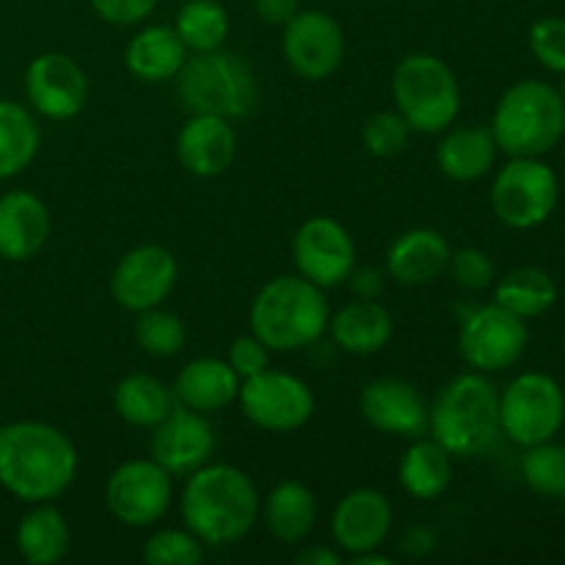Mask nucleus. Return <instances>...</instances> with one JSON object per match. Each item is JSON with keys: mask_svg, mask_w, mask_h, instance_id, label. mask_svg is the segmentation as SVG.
I'll return each mask as SVG.
<instances>
[{"mask_svg": "<svg viewBox=\"0 0 565 565\" xmlns=\"http://www.w3.org/2000/svg\"><path fill=\"white\" fill-rule=\"evenodd\" d=\"M77 450L47 423H9L0 428V486L28 505L53 502L75 483Z\"/></svg>", "mask_w": 565, "mask_h": 565, "instance_id": "nucleus-1", "label": "nucleus"}, {"mask_svg": "<svg viewBox=\"0 0 565 565\" xmlns=\"http://www.w3.org/2000/svg\"><path fill=\"white\" fill-rule=\"evenodd\" d=\"M527 348V326L522 318L489 303L463 318L458 331V351L478 373H500L522 359Z\"/></svg>", "mask_w": 565, "mask_h": 565, "instance_id": "nucleus-12", "label": "nucleus"}, {"mask_svg": "<svg viewBox=\"0 0 565 565\" xmlns=\"http://www.w3.org/2000/svg\"><path fill=\"white\" fill-rule=\"evenodd\" d=\"M25 94L31 108L47 119H72L86 105L88 81L70 55L42 53L28 64Z\"/></svg>", "mask_w": 565, "mask_h": 565, "instance_id": "nucleus-17", "label": "nucleus"}, {"mask_svg": "<svg viewBox=\"0 0 565 565\" xmlns=\"http://www.w3.org/2000/svg\"><path fill=\"white\" fill-rule=\"evenodd\" d=\"M114 408L127 425L154 428L174 408V392L154 375L132 373L116 384Z\"/></svg>", "mask_w": 565, "mask_h": 565, "instance_id": "nucleus-30", "label": "nucleus"}, {"mask_svg": "<svg viewBox=\"0 0 565 565\" xmlns=\"http://www.w3.org/2000/svg\"><path fill=\"white\" fill-rule=\"evenodd\" d=\"M248 326L268 351H301L329 329V303L323 290L303 276H276L254 296Z\"/></svg>", "mask_w": 565, "mask_h": 565, "instance_id": "nucleus-3", "label": "nucleus"}, {"mask_svg": "<svg viewBox=\"0 0 565 565\" xmlns=\"http://www.w3.org/2000/svg\"><path fill=\"white\" fill-rule=\"evenodd\" d=\"M401 486L414 500H436L447 491L452 478V456L434 439H414L401 458Z\"/></svg>", "mask_w": 565, "mask_h": 565, "instance_id": "nucleus-29", "label": "nucleus"}, {"mask_svg": "<svg viewBox=\"0 0 565 565\" xmlns=\"http://www.w3.org/2000/svg\"><path fill=\"white\" fill-rule=\"evenodd\" d=\"M497 149L511 158H541L565 136L561 92L541 81H522L500 97L491 119Z\"/></svg>", "mask_w": 565, "mask_h": 565, "instance_id": "nucleus-5", "label": "nucleus"}, {"mask_svg": "<svg viewBox=\"0 0 565 565\" xmlns=\"http://www.w3.org/2000/svg\"><path fill=\"white\" fill-rule=\"evenodd\" d=\"M177 94L191 114L243 119L257 105V81L241 55L226 50L196 53L177 75Z\"/></svg>", "mask_w": 565, "mask_h": 565, "instance_id": "nucleus-6", "label": "nucleus"}, {"mask_svg": "<svg viewBox=\"0 0 565 565\" xmlns=\"http://www.w3.org/2000/svg\"><path fill=\"white\" fill-rule=\"evenodd\" d=\"M353 565H390V557L379 555V552H362V555H353Z\"/></svg>", "mask_w": 565, "mask_h": 565, "instance_id": "nucleus-46", "label": "nucleus"}, {"mask_svg": "<svg viewBox=\"0 0 565 565\" xmlns=\"http://www.w3.org/2000/svg\"><path fill=\"white\" fill-rule=\"evenodd\" d=\"M430 439L450 456H483L502 434L500 395L483 373H463L452 379L430 406Z\"/></svg>", "mask_w": 565, "mask_h": 565, "instance_id": "nucleus-4", "label": "nucleus"}, {"mask_svg": "<svg viewBox=\"0 0 565 565\" xmlns=\"http://www.w3.org/2000/svg\"><path fill=\"white\" fill-rule=\"evenodd\" d=\"M522 478L535 494L565 497V447L552 441L527 447L522 458Z\"/></svg>", "mask_w": 565, "mask_h": 565, "instance_id": "nucleus-35", "label": "nucleus"}, {"mask_svg": "<svg viewBox=\"0 0 565 565\" xmlns=\"http://www.w3.org/2000/svg\"><path fill=\"white\" fill-rule=\"evenodd\" d=\"M188 61V47L174 28L152 25L138 31L125 50V64L130 75L143 83H163L180 75Z\"/></svg>", "mask_w": 565, "mask_h": 565, "instance_id": "nucleus-25", "label": "nucleus"}, {"mask_svg": "<svg viewBox=\"0 0 565 565\" xmlns=\"http://www.w3.org/2000/svg\"><path fill=\"white\" fill-rule=\"evenodd\" d=\"M92 9L114 25H136L147 20L149 11L158 6V0H88Z\"/></svg>", "mask_w": 565, "mask_h": 565, "instance_id": "nucleus-41", "label": "nucleus"}, {"mask_svg": "<svg viewBox=\"0 0 565 565\" xmlns=\"http://www.w3.org/2000/svg\"><path fill=\"white\" fill-rule=\"evenodd\" d=\"M447 270H450V279L456 281L461 290L480 292L486 287L494 285L497 268L491 263V257L480 248H458V252H450V263H447Z\"/></svg>", "mask_w": 565, "mask_h": 565, "instance_id": "nucleus-38", "label": "nucleus"}, {"mask_svg": "<svg viewBox=\"0 0 565 565\" xmlns=\"http://www.w3.org/2000/svg\"><path fill=\"white\" fill-rule=\"evenodd\" d=\"M348 285H351V292L356 298L373 301L384 292V274L375 268H353L351 276H348Z\"/></svg>", "mask_w": 565, "mask_h": 565, "instance_id": "nucleus-42", "label": "nucleus"}, {"mask_svg": "<svg viewBox=\"0 0 565 565\" xmlns=\"http://www.w3.org/2000/svg\"><path fill=\"white\" fill-rule=\"evenodd\" d=\"M392 97L412 132L425 136L447 130L461 110V88L456 75L445 61L430 53L406 55L395 66Z\"/></svg>", "mask_w": 565, "mask_h": 565, "instance_id": "nucleus-7", "label": "nucleus"}, {"mask_svg": "<svg viewBox=\"0 0 565 565\" xmlns=\"http://www.w3.org/2000/svg\"><path fill=\"white\" fill-rule=\"evenodd\" d=\"M17 552L31 565H53L64 561L70 552V527L58 508L39 502L31 513L17 524Z\"/></svg>", "mask_w": 565, "mask_h": 565, "instance_id": "nucleus-28", "label": "nucleus"}, {"mask_svg": "<svg viewBox=\"0 0 565 565\" xmlns=\"http://www.w3.org/2000/svg\"><path fill=\"white\" fill-rule=\"evenodd\" d=\"M39 152V125L28 108L0 99V180L17 177Z\"/></svg>", "mask_w": 565, "mask_h": 565, "instance_id": "nucleus-32", "label": "nucleus"}, {"mask_svg": "<svg viewBox=\"0 0 565 565\" xmlns=\"http://www.w3.org/2000/svg\"><path fill=\"white\" fill-rule=\"evenodd\" d=\"M259 20L268 25H287L298 14V0H252Z\"/></svg>", "mask_w": 565, "mask_h": 565, "instance_id": "nucleus-43", "label": "nucleus"}, {"mask_svg": "<svg viewBox=\"0 0 565 565\" xmlns=\"http://www.w3.org/2000/svg\"><path fill=\"white\" fill-rule=\"evenodd\" d=\"M141 557L149 565H199L204 544L191 530H160L143 544Z\"/></svg>", "mask_w": 565, "mask_h": 565, "instance_id": "nucleus-36", "label": "nucleus"}, {"mask_svg": "<svg viewBox=\"0 0 565 565\" xmlns=\"http://www.w3.org/2000/svg\"><path fill=\"white\" fill-rule=\"evenodd\" d=\"M177 36L193 53H210L226 42L230 17L218 0H188L174 22Z\"/></svg>", "mask_w": 565, "mask_h": 565, "instance_id": "nucleus-33", "label": "nucleus"}, {"mask_svg": "<svg viewBox=\"0 0 565 565\" xmlns=\"http://www.w3.org/2000/svg\"><path fill=\"white\" fill-rule=\"evenodd\" d=\"M565 419V397L555 379L524 373L500 397L502 434L522 447L550 441Z\"/></svg>", "mask_w": 565, "mask_h": 565, "instance_id": "nucleus-8", "label": "nucleus"}, {"mask_svg": "<svg viewBox=\"0 0 565 565\" xmlns=\"http://www.w3.org/2000/svg\"><path fill=\"white\" fill-rule=\"evenodd\" d=\"M265 527L281 544H301L318 522V500L301 480H285L268 494L263 505Z\"/></svg>", "mask_w": 565, "mask_h": 565, "instance_id": "nucleus-26", "label": "nucleus"}, {"mask_svg": "<svg viewBox=\"0 0 565 565\" xmlns=\"http://www.w3.org/2000/svg\"><path fill=\"white\" fill-rule=\"evenodd\" d=\"M149 452H152V461H158L171 478H188L213 458V425L202 412L174 406L152 428Z\"/></svg>", "mask_w": 565, "mask_h": 565, "instance_id": "nucleus-16", "label": "nucleus"}, {"mask_svg": "<svg viewBox=\"0 0 565 565\" xmlns=\"http://www.w3.org/2000/svg\"><path fill=\"white\" fill-rule=\"evenodd\" d=\"M497 160V141L486 127H458L450 130L436 147V163L441 174L456 182H475Z\"/></svg>", "mask_w": 565, "mask_h": 565, "instance_id": "nucleus-27", "label": "nucleus"}, {"mask_svg": "<svg viewBox=\"0 0 565 565\" xmlns=\"http://www.w3.org/2000/svg\"><path fill=\"white\" fill-rule=\"evenodd\" d=\"M177 285V259L169 248L147 243L119 259L110 276V292L127 312L160 307Z\"/></svg>", "mask_w": 565, "mask_h": 565, "instance_id": "nucleus-15", "label": "nucleus"}, {"mask_svg": "<svg viewBox=\"0 0 565 565\" xmlns=\"http://www.w3.org/2000/svg\"><path fill=\"white\" fill-rule=\"evenodd\" d=\"M185 527L204 546H230L246 539L259 519L254 480L230 463H204L188 475L180 500Z\"/></svg>", "mask_w": 565, "mask_h": 565, "instance_id": "nucleus-2", "label": "nucleus"}, {"mask_svg": "<svg viewBox=\"0 0 565 565\" xmlns=\"http://www.w3.org/2000/svg\"><path fill=\"white\" fill-rule=\"evenodd\" d=\"M412 127L397 110H381L362 127V143L373 158H395L408 147Z\"/></svg>", "mask_w": 565, "mask_h": 565, "instance_id": "nucleus-37", "label": "nucleus"}, {"mask_svg": "<svg viewBox=\"0 0 565 565\" xmlns=\"http://www.w3.org/2000/svg\"><path fill=\"white\" fill-rule=\"evenodd\" d=\"M292 263L298 276L318 285L320 290L345 285L356 268V246L345 226L326 215L303 221L292 237Z\"/></svg>", "mask_w": 565, "mask_h": 565, "instance_id": "nucleus-13", "label": "nucleus"}, {"mask_svg": "<svg viewBox=\"0 0 565 565\" xmlns=\"http://www.w3.org/2000/svg\"><path fill=\"white\" fill-rule=\"evenodd\" d=\"M237 403L248 423L270 434L303 428L315 414L312 390L298 375L270 367L241 381Z\"/></svg>", "mask_w": 565, "mask_h": 565, "instance_id": "nucleus-10", "label": "nucleus"}, {"mask_svg": "<svg viewBox=\"0 0 565 565\" xmlns=\"http://www.w3.org/2000/svg\"><path fill=\"white\" fill-rule=\"evenodd\" d=\"M171 475L152 458L119 463L105 483V505L127 527H149L171 508Z\"/></svg>", "mask_w": 565, "mask_h": 565, "instance_id": "nucleus-11", "label": "nucleus"}, {"mask_svg": "<svg viewBox=\"0 0 565 565\" xmlns=\"http://www.w3.org/2000/svg\"><path fill=\"white\" fill-rule=\"evenodd\" d=\"M530 47L535 58L552 72H565V20L544 17L530 28Z\"/></svg>", "mask_w": 565, "mask_h": 565, "instance_id": "nucleus-39", "label": "nucleus"}, {"mask_svg": "<svg viewBox=\"0 0 565 565\" xmlns=\"http://www.w3.org/2000/svg\"><path fill=\"white\" fill-rule=\"evenodd\" d=\"M450 263V243L436 230H408L386 252V274L406 287L430 285Z\"/></svg>", "mask_w": 565, "mask_h": 565, "instance_id": "nucleus-22", "label": "nucleus"}, {"mask_svg": "<svg viewBox=\"0 0 565 565\" xmlns=\"http://www.w3.org/2000/svg\"><path fill=\"white\" fill-rule=\"evenodd\" d=\"M296 563L298 565H340L342 555L340 552L326 550V546H309V550H303L301 555L296 557Z\"/></svg>", "mask_w": 565, "mask_h": 565, "instance_id": "nucleus-45", "label": "nucleus"}, {"mask_svg": "<svg viewBox=\"0 0 565 565\" xmlns=\"http://www.w3.org/2000/svg\"><path fill=\"white\" fill-rule=\"evenodd\" d=\"M174 401L193 412H221L232 406L241 392V375L230 367L226 359L202 356L188 362L174 381Z\"/></svg>", "mask_w": 565, "mask_h": 565, "instance_id": "nucleus-23", "label": "nucleus"}, {"mask_svg": "<svg viewBox=\"0 0 565 565\" xmlns=\"http://www.w3.org/2000/svg\"><path fill=\"white\" fill-rule=\"evenodd\" d=\"M557 301V285L546 270L533 268H516L497 285L494 303L502 309L513 312L516 318H539V315L550 312Z\"/></svg>", "mask_w": 565, "mask_h": 565, "instance_id": "nucleus-31", "label": "nucleus"}, {"mask_svg": "<svg viewBox=\"0 0 565 565\" xmlns=\"http://www.w3.org/2000/svg\"><path fill=\"white\" fill-rule=\"evenodd\" d=\"M281 50L296 75L303 81H323L340 70L345 58V36L340 22L326 11H298L285 25Z\"/></svg>", "mask_w": 565, "mask_h": 565, "instance_id": "nucleus-14", "label": "nucleus"}, {"mask_svg": "<svg viewBox=\"0 0 565 565\" xmlns=\"http://www.w3.org/2000/svg\"><path fill=\"white\" fill-rule=\"evenodd\" d=\"M359 412L364 423L381 434L403 436V439H419L428 434L430 408L408 381L375 379L364 384L359 395Z\"/></svg>", "mask_w": 565, "mask_h": 565, "instance_id": "nucleus-18", "label": "nucleus"}, {"mask_svg": "<svg viewBox=\"0 0 565 565\" xmlns=\"http://www.w3.org/2000/svg\"><path fill=\"white\" fill-rule=\"evenodd\" d=\"M331 340L340 351L353 353V356H370L390 345L392 334H395V323H392L390 309L381 307L379 301H356L345 303L334 318H329Z\"/></svg>", "mask_w": 565, "mask_h": 565, "instance_id": "nucleus-24", "label": "nucleus"}, {"mask_svg": "<svg viewBox=\"0 0 565 565\" xmlns=\"http://www.w3.org/2000/svg\"><path fill=\"white\" fill-rule=\"evenodd\" d=\"M226 362H230V367L241 375V381L252 379V375L263 373V370L268 367V348H265L254 334L237 337V340H232Z\"/></svg>", "mask_w": 565, "mask_h": 565, "instance_id": "nucleus-40", "label": "nucleus"}, {"mask_svg": "<svg viewBox=\"0 0 565 565\" xmlns=\"http://www.w3.org/2000/svg\"><path fill=\"white\" fill-rule=\"evenodd\" d=\"M392 502L375 489H356L337 502L331 513V535L340 552L362 555L384 546L392 533Z\"/></svg>", "mask_w": 565, "mask_h": 565, "instance_id": "nucleus-19", "label": "nucleus"}, {"mask_svg": "<svg viewBox=\"0 0 565 565\" xmlns=\"http://www.w3.org/2000/svg\"><path fill=\"white\" fill-rule=\"evenodd\" d=\"M177 154L193 177L210 180V177L224 174L237 154L235 127L221 116L191 114L177 136Z\"/></svg>", "mask_w": 565, "mask_h": 565, "instance_id": "nucleus-20", "label": "nucleus"}, {"mask_svg": "<svg viewBox=\"0 0 565 565\" xmlns=\"http://www.w3.org/2000/svg\"><path fill=\"white\" fill-rule=\"evenodd\" d=\"M136 340L143 353L154 359H169L185 348L188 331L185 323L174 312L154 307L147 312H138L136 320Z\"/></svg>", "mask_w": 565, "mask_h": 565, "instance_id": "nucleus-34", "label": "nucleus"}, {"mask_svg": "<svg viewBox=\"0 0 565 565\" xmlns=\"http://www.w3.org/2000/svg\"><path fill=\"white\" fill-rule=\"evenodd\" d=\"M561 97H563V103H565V86H563V92H561Z\"/></svg>", "mask_w": 565, "mask_h": 565, "instance_id": "nucleus-47", "label": "nucleus"}, {"mask_svg": "<svg viewBox=\"0 0 565 565\" xmlns=\"http://www.w3.org/2000/svg\"><path fill=\"white\" fill-rule=\"evenodd\" d=\"M555 204L557 177L539 158H513L491 188V207L511 230H533L544 224Z\"/></svg>", "mask_w": 565, "mask_h": 565, "instance_id": "nucleus-9", "label": "nucleus"}, {"mask_svg": "<svg viewBox=\"0 0 565 565\" xmlns=\"http://www.w3.org/2000/svg\"><path fill=\"white\" fill-rule=\"evenodd\" d=\"M434 546H436V535L430 533L428 527H412L406 533V539H403V550H406V555H414V557L428 555V552H434Z\"/></svg>", "mask_w": 565, "mask_h": 565, "instance_id": "nucleus-44", "label": "nucleus"}, {"mask_svg": "<svg viewBox=\"0 0 565 565\" xmlns=\"http://www.w3.org/2000/svg\"><path fill=\"white\" fill-rule=\"evenodd\" d=\"M50 235V213L31 191H9L0 196V257L25 263L36 257Z\"/></svg>", "mask_w": 565, "mask_h": 565, "instance_id": "nucleus-21", "label": "nucleus"}]
</instances>
